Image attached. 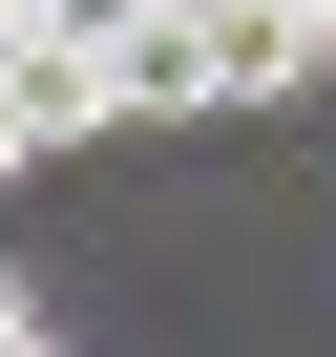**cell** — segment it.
Returning a JSON list of instances; mask_svg holds the SVG:
<instances>
[{"label": "cell", "mask_w": 336, "mask_h": 357, "mask_svg": "<svg viewBox=\"0 0 336 357\" xmlns=\"http://www.w3.org/2000/svg\"><path fill=\"white\" fill-rule=\"evenodd\" d=\"M190 43H211V105H315L336 84V22L315 0H190Z\"/></svg>", "instance_id": "1"}, {"label": "cell", "mask_w": 336, "mask_h": 357, "mask_svg": "<svg viewBox=\"0 0 336 357\" xmlns=\"http://www.w3.org/2000/svg\"><path fill=\"white\" fill-rule=\"evenodd\" d=\"M0 105H22V147H84V126H126V84H105V43H22V63H0Z\"/></svg>", "instance_id": "2"}, {"label": "cell", "mask_w": 336, "mask_h": 357, "mask_svg": "<svg viewBox=\"0 0 336 357\" xmlns=\"http://www.w3.org/2000/svg\"><path fill=\"white\" fill-rule=\"evenodd\" d=\"M0 357H43V273H0Z\"/></svg>", "instance_id": "3"}, {"label": "cell", "mask_w": 336, "mask_h": 357, "mask_svg": "<svg viewBox=\"0 0 336 357\" xmlns=\"http://www.w3.org/2000/svg\"><path fill=\"white\" fill-rule=\"evenodd\" d=\"M0 168H43V147H22V105H0Z\"/></svg>", "instance_id": "4"}, {"label": "cell", "mask_w": 336, "mask_h": 357, "mask_svg": "<svg viewBox=\"0 0 336 357\" xmlns=\"http://www.w3.org/2000/svg\"><path fill=\"white\" fill-rule=\"evenodd\" d=\"M315 22H336V0H315Z\"/></svg>", "instance_id": "5"}]
</instances>
